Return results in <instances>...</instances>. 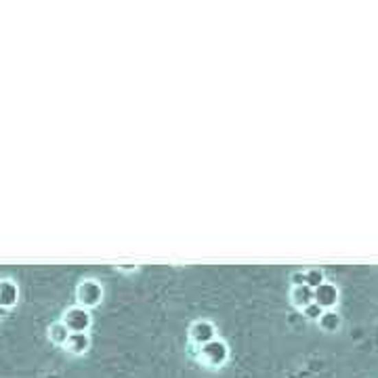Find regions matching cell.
<instances>
[{
	"instance_id": "13",
	"label": "cell",
	"mask_w": 378,
	"mask_h": 378,
	"mask_svg": "<svg viewBox=\"0 0 378 378\" xmlns=\"http://www.w3.org/2000/svg\"><path fill=\"white\" fill-rule=\"evenodd\" d=\"M292 284L294 286H303L305 284V271H296L292 276Z\"/></svg>"
},
{
	"instance_id": "6",
	"label": "cell",
	"mask_w": 378,
	"mask_h": 378,
	"mask_svg": "<svg viewBox=\"0 0 378 378\" xmlns=\"http://www.w3.org/2000/svg\"><path fill=\"white\" fill-rule=\"evenodd\" d=\"M19 303V286L15 280L5 278L0 280V307L5 309H13Z\"/></svg>"
},
{
	"instance_id": "14",
	"label": "cell",
	"mask_w": 378,
	"mask_h": 378,
	"mask_svg": "<svg viewBox=\"0 0 378 378\" xmlns=\"http://www.w3.org/2000/svg\"><path fill=\"white\" fill-rule=\"evenodd\" d=\"M7 314H9V309H5V307H0V320H5V318H7Z\"/></svg>"
},
{
	"instance_id": "9",
	"label": "cell",
	"mask_w": 378,
	"mask_h": 378,
	"mask_svg": "<svg viewBox=\"0 0 378 378\" xmlns=\"http://www.w3.org/2000/svg\"><path fill=\"white\" fill-rule=\"evenodd\" d=\"M49 338H51V342H55V345H59V347H65V342H67V338H70V328H67L63 322H55V324H51L49 326Z\"/></svg>"
},
{
	"instance_id": "5",
	"label": "cell",
	"mask_w": 378,
	"mask_h": 378,
	"mask_svg": "<svg viewBox=\"0 0 378 378\" xmlns=\"http://www.w3.org/2000/svg\"><path fill=\"white\" fill-rule=\"evenodd\" d=\"M314 303H318L324 311H326V309H332L338 303V288H336V284H332V282L320 284L314 290Z\"/></svg>"
},
{
	"instance_id": "12",
	"label": "cell",
	"mask_w": 378,
	"mask_h": 378,
	"mask_svg": "<svg viewBox=\"0 0 378 378\" xmlns=\"http://www.w3.org/2000/svg\"><path fill=\"white\" fill-rule=\"evenodd\" d=\"M322 314H324V309H322L318 303H311V305H307V307L303 309V316H305L307 320H314V322H318Z\"/></svg>"
},
{
	"instance_id": "11",
	"label": "cell",
	"mask_w": 378,
	"mask_h": 378,
	"mask_svg": "<svg viewBox=\"0 0 378 378\" xmlns=\"http://www.w3.org/2000/svg\"><path fill=\"white\" fill-rule=\"evenodd\" d=\"M324 282H326V276H324L322 269H309V271H305V284L311 286L314 290H316L320 284H324Z\"/></svg>"
},
{
	"instance_id": "4",
	"label": "cell",
	"mask_w": 378,
	"mask_h": 378,
	"mask_svg": "<svg viewBox=\"0 0 378 378\" xmlns=\"http://www.w3.org/2000/svg\"><path fill=\"white\" fill-rule=\"evenodd\" d=\"M215 338H217V326L209 320H196L189 326V340L198 347L206 345V342H211Z\"/></svg>"
},
{
	"instance_id": "3",
	"label": "cell",
	"mask_w": 378,
	"mask_h": 378,
	"mask_svg": "<svg viewBox=\"0 0 378 378\" xmlns=\"http://www.w3.org/2000/svg\"><path fill=\"white\" fill-rule=\"evenodd\" d=\"M76 300L80 307L91 311L93 307L101 305L103 300V286L97 280H82L76 288Z\"/></svg>"
},
{
	"instance_id": "10",
	"label": "cell",
	"mask_w": 378,
	"mask_h": 378,
	"mask_svg": "<svg viewBox=\"0 0 378 378\" xmlns=\"http://www.w3.org/2000/svg\"><path fill=\"white\" fill-rule=\"evenodd\" d=\"M318 324L324 332H336L340 328V316L336 311H332V309H326V311L320 316Z\"/></svg>"
},
{
	"instance_id": "8",
	"label": "cell",
	"mask_w": 378,
	"mask_h": 378,
	"mask_svg": "<svg viewBox=\"0 0 378 378\" xmlns=\"http://www.w3.org/2000/svg\"><path fill=\"white\" fill-rule=\"evenodd\" d=\"M290 300H292L294 307L305 309L307 305L314 303V288L307 286V284H303V286H292V290H290Z\"/></svg>"
},
{
	"instance_id": "2",
	"label": "cell",
	"mask_w": 378,
	"mask_h": 378,
	"mask_svg": "<svg viewBox=\"0 0 378 378\" xmlns=\"http://www.w3.org/2000/svg\"><path fill=\"white\" fill-rule=\"evenodd\" d=\"M61 322L70 328V332H88L91 324H93V316L88 309L74 305V307H67L63 311Z\"/></svg>"
},
{
	"instance_id": "7",
	"label": "cell",
	"mask_w": 378,
	"mask_h": 378,
	"mask_svg": "<svg viewBox=\"0 0 378 378\" xmlns=\"http://www.w3.org/2000/svg\"><path fill=\"white\" fill-rule=\"evenodd\" d=\"M65 349L72 355H84L91 349V336L88 332H72L65 342Z\"/></svg>"
},
{
	"instance_id": "1",
	"label": "cell",
	"mask_w": 378,
	"mask_h": 378,
	"mask_svg": "<svg viewBox=\"0 0 378 378\" xmlns=\"http://www.w3.org/2000/svg\"><path fill=\"white\" fill-rule=\"evenodd\" d=\"M198 357H200L202 364H206L209 368H221L229 359V347H227L225 340L215 338V340L206 342V345L200 347Z\"/></svg>"
}]
</instances>
